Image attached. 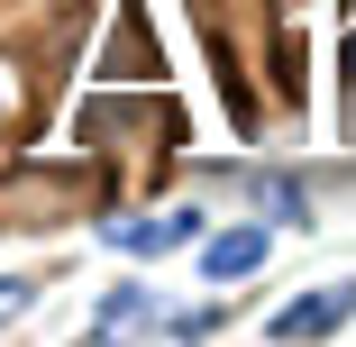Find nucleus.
<instances>
[{
	"instance_id": "1",
	"label": "nucleus",
	"mask_w": 356,
	"mask_h": 347,
	"mask_svg": "<svg viewBox=\"0 0 356 347\" xmlns=\"http://www.w3.org/2000/svg\"><path fill=\"white\" fill-rule=\"evenodd\" d=\"M338 329H356V274H329V284L293 293V302L265 320V338H274V347H283V338H338Z\"/></svg>"
},
{
	"instance_id": "2",
	"label": "nucleus",
	"mask_w": 356,
	"mask_h": 347,
	"mask_svg": "<svg viewBox=\"0 0 356 347\" xmlns=\"http://www.w3.org/2000/svg\"><path fill=\"white\" fill-rule=\"evenodd\" d=\"M192 229H201L192 211H147V220H110V247H128V256H174Z\"/></svg>"
},
{
	"instance_id": "3",
	"label": "nucleus",
	"mask_w": 356,
	"mask_h": 347,
	"mask_svg": "<svg viewBox=\"0 0 356 347\" xmlns=\"http://www.w3.org/2000/svg\"><path fill=\"white\" fill-rule=\"evenodd\" d=\"M256 265H265V229H220V238L201 247V274H210V284H238V274H256Z\"/></svg>"
},
{
	"instance_id": "4",
	"label": "nucleus",
	"mask_w": 356,
	"mask_h": 347,
	"mask_svg": "<svg viewBox=\"0 0 356 347\" xmlns=\"http://www.w3.org/2000/svg\"><path fill=\"white\" fill-rule=\"evenodd\" d=\"M128 329H156V293L147 284H128V293H110L92 311V338H128Z\"/></svg>"
},
{
	"instance_id": "5",
	"label": "nucleus",
	"mask_w": 356,
	"mask_h": 347,
	"mask_svg": "<svg viewBox=\"0 0 356 347\" xmlns=\"http://www.w3.org/2000/svg\"><path fill=\"white\" fill-rule=\"evenodd\" d=\"M338 137L356 147V28H347V46H338Z\"/></svg>"
},
{
	"instance_id": "6",
	"label": "nucleus",
	"mask_w": 356,
	"mask_h": 347,
	"mask_svg": "<svg viewBox=\"0 0 356 347\" xmlns=\"http://www.w3.org/2000/svg\"><path fill=\"white\" fill-rule=\"evenodd\" d=\"M28 302H37V274H0V329H19Z\"/></svg>"
}]
</instances>
